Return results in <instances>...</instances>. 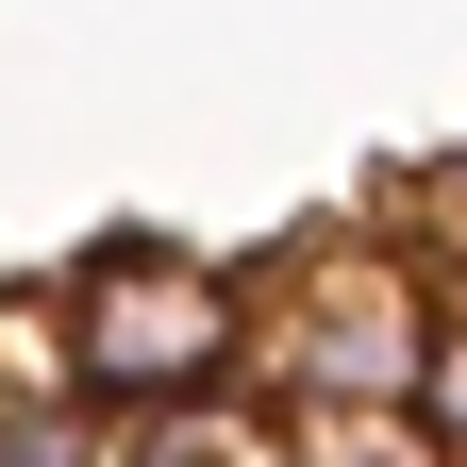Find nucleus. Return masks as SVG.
Returning <instances> with one entry per match:
<instances>
[{"label": "nucleus", "instance_id": "nucleus-2", "mask_svg": "<svg viewBox=\"0 0 467 467\" xmlns=\"http://www.w3.org/2000/svg\"><path fill=\"white\" fill-rule=\"evenodd\" d=\"M451 350V284L384 234H301L267 267V400L334 434H418V384Z\"/></svg>", "mask_w": 467, "mask_h": 467}, {"label": "nucleus", "instance_id": "nucleus-5", "mask_svg": "<svg viewBox=\"0 0 467 467\" xmlns=\"http://www.w3.org/2000/svg\"><path fill=\"white\" fill-rule=\"evenodd\" d=\"M418 434H334V451H284V467H400Z\"/></svg>", "mask_w": 467, "mask_h": 467}, {"label": "nucleus", "instance_id": "nucleus-3", "mask_svg": "<svg viewBox=\"0 0 467 467\" xmlns=\"http://www.w3.org/2000/svg\"><path fill=\"white\" fill-rule=\"evenodd\" d=\"M0 467H117V418L67 384H34V400H0Z\"/></svg>", "mask_w": 467, "mask_h": 467}, {"label": "nucleus", "instance_id": "nucleus-1", "mask_svg": "<svg viewBox=\"0 0 467 467\" xmlns=\"http://www.w3.org/2000/svg\"><path fill=\"white\" fill-rule=\"evenodd\" d=\"M50 368H67V400H100L117 434L201 418V400L267 384V284H234L184 234H100V251H67V284H50Z\"/></svg>", "mask_w": 467, "mask_h": 467}, {"label": "nucleus", "instance_id": "nucleus-4", "mask_svg": "<svg viewBox=\"0 0 467 467\" xmlns=\"http://www.w3.org/2000/svg\"><path fill=\"white\" fill-rule=\"evenodd\" d=\"M418 451L467 467V284H451V350H434V384H418Z\"/></svg>", "mask_w": 467, "mask_h": 467}]
</instances>
